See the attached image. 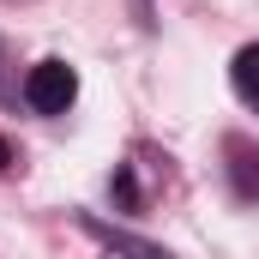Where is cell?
<instances>
[{
  "label": "cell",
  "mask_w": 259,
  "mask_h": 259,
  "mask_svg": "<svg viewBox=\"0 0 259 259\" xmlns=\"http://www.w3.org/2000/svg\"><path fill=\"white\" fill-rule=\"evenodd\" d=\"M24 97H30V109H36V115H66V109H72V97H78V72H72L66 61H42V66H30Z\"/></svg>",
  "instance_id": "1"
},
{
  "label": "cell",
  "mask_w": 259,
  "mask_h": 259,
  "mask_svg": "<svg viewBox=\"0 0 259 259\" xmlns=\"http://www.w3.org/2000/svg\"><path fill=\"white\" fill-rule=\"evenodd\" d=\"M0 169H12V151H6V139H0Z\"/></svg>",
  "instance_id": "3"
},
{
  "label": "cell",
  "mask_w": 259,
  "mask_h": 259,
  "mask_svg": "<svg viewBox=\"0 0 259 259\" xmlns=\"http://www.w3.org/2000/svg\"><path fill=\"white\" fill-rule=\"evenodd\" d=\"M229 78H235L241 103H253V109H259V42H247V49L235 55V66H229Z\"/></svg>",
  "instance_id": "2"
}]
</instances>
